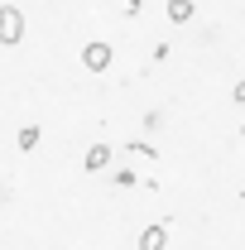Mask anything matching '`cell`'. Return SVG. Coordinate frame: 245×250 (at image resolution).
<instances>
[{
  "label": "cell",
  "instance_id": "cell-1",
  "mask_svg": "<svg viewBox=\"0 0 245 250\" xmlns=\"http://www.w3.org/2000/svg\"><path fill=\"white\" fill-rule=\"evenodd\" d=\"M20 39H24V15H20L15 5H0V43L15 48Z\"/></svg>",
  "mask_w": 245,
  "mask_h": 250
},
{
  "label": "cell",
  "instance_id": "cell-2",
  "mask_svg": "<svg viewBox=\"0 0 245 250\" xmlns=\"http://www.w3.org/2000/svg\"><path fill=\"white\" fill-rule=\"evenodd\" d=\"M111 58H116V48H111L106 39H92V43L82 48V62H87L92 72H106V67H111Z\"/></svg>",
  "mask_w": 245,
  "mask_h": 250
},
{
  "label": "cell",
  "instance_id": "cell-3",
  "mask_svg": "<svg viewBox=\"0 0 245 250\" xmlns=\"http://www.w3.org/2000/svg\"><path fill=\"white\" fill-rule=\"evenodd\" d=\"M106 164H111V145H92L87 159H82V168H87V173H106Z\"/></svg>",
  "mask_w": 245,
  "mask_h": 250
},
{
  "label": "cell",
  "instance_id": "cell-4",
  "mask_svg": "<svg viewBox=\"0 0 245 250\" xmlns=\"http://www.w3.org/2000/svg\"><path fill=\"white\" fill-rule=\"evenodd\" d=\"M168 246V226H144L140 231V250H163Z\"/></svg>",
  "mask_w": 245,
  "mask_h": 250
},
{
  "label": "cell",
  "instance_id": "cell-5",
  "mask_svg": "<svg viewBox=\"0 0 245 250\" xmlns=\"http://www.w3.org/2000/svg\"><path fill=\"white\" fill-rule=\"evenodd\" d=\"M192 15H197V5H192V0H168V24H187Z\"/></svg>",
  "mask_w": 245,
  "mask_h": 250
},
{
  "label": "cell",
  "instance_id": "cell-6",
  "mask_svg": "<svg viewBox=\"0 0 245 250\" xmlns=\"http://www.w3.org/2000/svg\"><path fill=\"white\" fill-rule=\"evenodd\" d=\"M15 140H20V149H34V145L43 140V130H39V125H20V135H15Z\"/></svg>",
  "mask_w": 245,
  "mask_h": 250
},
{
  "label": "cell",
  "instance_id": "cell-7",
  "mask_svg": "<svg viewBox=\"0 0 245 250\" xmlns=\"http://www.w3.org/2000/svg\"><path fill=\"white\" fill-rule=\"evenodd\" d=\"M130 154H135V159H144V164H154V159H159L149 145H144V140H130Z\"/></svg>",
  "mask_w": 245,
  "mask_h": 250
},
{
  "label": "cell",
  "instance_id": "cell-8",
  "mask_svg": "<svg viewBox=\"0 0 245 250\" xmlns=\"http://www.w3.org/2000/svg\"><path fill=\"white\" fill-rule=\"evenodd\" d=\"M231 96H236V101H241V106H245V77H241V82H236V92H231Z\"/></svg>",
  "mask_w": 245,
  "mask_h": 250
},
{
  "label": "cell",
  "instance_id": "cell-9",
  "mask_svg": "<svg viewBox=\"0 0 245 250\" xmlns=\"http://www.w3.org/2000/svg\"><path fill=\"white\" fill-rule=\"evenodd\" d=\"M125 5H130V15H140V5H144V0H125Z\"/></svg>",
  "mask_w": 245,
  "mask_h": 250
},
{
  "label": "cell",
  "instance_id": "cell-10",
  "mask_svg": "<svg viewBox=\"0 0 245 250\" xmlns=\"http://www.w3.org/2000/svg\"><path fill=\"white\" fill-rule=\"evenodd\" d=\"M241 135H245V121H241Z\"/></svg>",
  "mask_w": 245,
  "mask_h": 250
}]
</instances>
